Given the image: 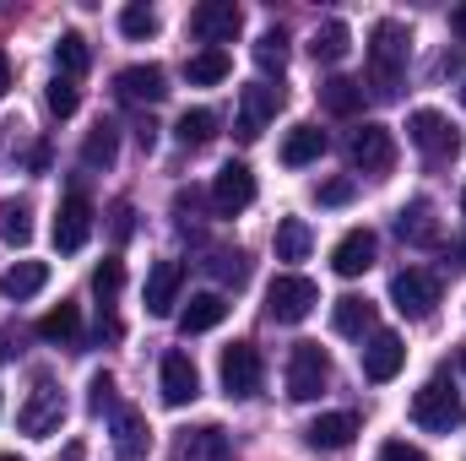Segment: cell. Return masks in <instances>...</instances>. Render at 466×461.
<instances>
[{"label":"cell","instance_id":"6da1fadb","mask_svg":"<svg viewBox=\"0 0 466 461\" xmlns=\"http://www.w3.org/2000/svg\"><path fill=\"white\" fill-rule=\"evenodd\" d=\"M401 82H407V27L374 22V33H369V93L401 98Z\"/></svg>","mask_w":466,"mask_h":461},{"label":"cell","instance_id":"7a4b0ae2","mask_svg":"<svg viewBox=\"0 0 466 461\" xmlns=\"http://www.w3.org/2000/svg\"><path fill=\"white\" fill-rule=\"evenodd\" d=\"M461 418H466V402L445 374H434V380L412 396V424L429 429V435H451V429H461Z\"/></svg>","mask_w":466,"mask_h":461},{"label":"cell","instance_id":"3957f363","mask_svg":"<svg viewBox=\"0 0 466 461\" xmlns=\"http://www.w3.org/2000/svg\"><path fill=\"white\" fill-rule=\"evenodd\" d=\"M315 304H320V288H315L309 277H299V271H282V277H271V288H266V315H271L277 326L309 321Z\"/></svg>","mask_w":466,"mask_h":461},{"label":"cell","instance_id":"277c9868","mask_svg":"<svg viewBox=\"0 0 466 461\" xmlns=\"http://www.w3.org/2000/svg\"><path fill=\"white\" fill-rule=\"evenodd\" d=\"M331 385V358L320 343H299L288 353V396L293 402H315Z\"/></svg>","mask_w":466,"mask_h":461},{"label":"cell","instance_id":"5b68a950","mask_svg":"<svg viewBox=\"0 0 466 461\" xmlns=\"http://www.w3.org/2000/svg\"><path fill=\"white\" fill-rule=\"evenodd\" d=\"M390 304H396L407 321H429V315H434V304H440V277H434V271H423V266L396 271V277H390Z\"/></svg>","mask_w":466,"mask_h":461},{"label":"cell","instance_id":"8992f818","mask_svg":"<svg viewBox=\"0 0 466 461\" xmlns=\"http://www.w3.org/2000/svg\"><path fill=\"white\" fill-rule=\"evenodd\" d=\"M60 424H66V396H60L55 380H38L33 396H27L22 413H16V429L33 435V440H49V435H60Z\"/></svg>","mask_w":466,"mask_h":461},{"label":"cell","instance_id":"52a82bcc","mask_svg":"<svg viewBox=\"0 0 466 461\" xmlns=\"http://www.w3.org/2000/svg\"><path fill=\"white\" fill-rule=\"evenodd\" d=\"M277 109H282V87H271V82H249V87L238 93V119H233L238 141H260V130L277 119Z\"/></svg>","mask_w":466,"mask_h":461},{"label":"cell","instance_id":"ba28073f","mask_svg":"<svg viewBox=\"0 0 466 461\" xmlns=\"http://www.w3.org/2000/svg\"><path fill=\"white\" fill-rule=\"evenodd\" d=\"M223 391H228L233 402H249L255 391H260V380H266V364H260V353L249 343H233L223 347Z\"/></svg>","mask_w":466,"mask_h":461},{"label":"cell","instance_id":"9c48e42d","mask_svg":"<svg viewBox=\"0 0 466 461\" xmlns=\"http://www.w3.org/2000/svg\"><path fill=\"white\" fill-rule=\"evenodd\" d=\"M244 27V11L233 5V0H201L196 11H190V33L207 44V49H223L233 44V33Z\"/></svg>","mask_w":466,"mask_h":461},{"label":"cell","instance_id":"30bf717a","mask_svg":"<svg viewBox=\"0 0 466 461\" xmlns=\"http://www.w3.org/2000/svg\"><path fill=\"white\" fill-rule=\"evenodd\" d=\"M348 163L358 174H385L390 163H396V141H390V130L385 125H358L348 136Z\"/></svg>","mask_w":466,"mask_h":461},{"label":"cell","instance_id":"8fae6325","mask_svg":"<svg viewBox=\"0 0 466 461\" xmlns=\"http://www.w3.org/2000/svg\"><path fill=\"white\" fill-rule=\"evenodd\" d=\"M407 136H412V147H418L423 158H456V152H461L456 125L440 115V109H418V115L407 119Z\"/></svg>","mask_w":466,"mask_h":461},{"label":"cell","instance_id":"7c38bea8","mask_svg":"<svg viewBox=\"0 0 466 461\" xmlns=\"http://www.w3.org/2000/svg\"><path fill=\"white\" fill-rule=\"evenodd\" d=\"M87 233H93V201H87L82 190H71V196L60 201V212H55V250H60V255H76V250L87 244Z\"/></svg>","mask_w":466,"mask_h":461},{"label":"cell","instance_id":"4fadbf2b","mask_svg":"<svg viewBox=\"0 0 466 461\" xmlns=\"http://www.w3.org/2000/svg\"><path fill=\"white\" fill-rule=\"evenodd\" d=\"M249 201H255V174H249L244 163H223L218 179H212V207H218V218H238Z\"/></svg>","mask_w":466,"mask_h":461},{"label":"cell","instance_id":"5bb4252c","mask_svg":"<svg viewBox=\"0 0 466 461\" xmlns=\"http://www.w3.org/2000/svg\"><path fill=\"white\" fill-rule=\"evenodd\" d=\"M157 391H163V402H168V407H185V402H196V396H201V374H196L190 353H163Z\"/></svg>","mask_w":466,"mask_h":461},{"label":"cell","instance_id":"9a60e30c","mask_svg":"<svg viewBox=\"0 0 466 461\" xmlns=\"http://www.w3.org/2000/svg\"><path fill=\"white\" fill-rule=\"evenodd\" d=\"M401 364H407V347H401L396 332H369V347H363V380L385 385V380L401 374Z\"/></svg>","mask_w":466,"mask_h":461},{"label":"cell","instance_id":"2e32d148","mask_svg":"<svg viewBox=\"0 0 466 461\" xmlns=\"http://www.w3.org/2000/svg\"><path fill=\"white\" fill-rule=\"evenodd\" d=\"M115 93L125 104H163L168 98V77H163V66H125L115 77Z\"/></svg>","mask_w":466,"mask_h":461},{"label":"cell","instance_id":"e0dca14e","mask_svg":"<svg viewBox=\"0 0 466 461\" xmlns=\"http://www.w3.org/2000/svg\"><path fill=\"white\" fill-rule=\"evenodd\" d=\"M179 288H185V261H157L147 271V315H174Z\"/></svg>","mask_w":466,"mask_h":461},{"label":"cell","instance_id":"ac0fdd59","mask_svg":"<svg viewBox=\"0 0 466 461\" xmlns=\"http://www.w3.org/2000/svg\"><path fill=\"white\" fill-rule=\"evenodd\" d=\"M174 456H179V461H233L228 429H218V424H201V429H185V435L174 440Z\"/></svg>","mask_w":466,"mask_h":461},{"label":"cell","instance_id":"d6986e66","mask_svg":"<svg viewBox=\"0 0 466 461\" xmlns=\"http://www.w3.org/2000/svg\"><path fill=\"white\" fill-rule=\"evenodd\" d=\"M374 255H380V239L369 229H352L337 239V250H331V266H337V277H363L369 266H374Z\"/></svg>","mask_w":466,"mask_h":461},{"label":"cell","instance_id":"ffe728a7","mask_svg":"<svg viewBox=\"0 0 466 461\" xmlns=\"http://www.w3.org/2000/svg\"><path fill=\"white\" fill-rule=\"evenodd\" d=\"M396 233H401L407 244H418V250H434V244H440V218H434V201H429V196L407 201V207L396 212Z\"/></svg>","mask_w":466,"mask_h":461},{"label":"cell","instance_id":"44dd1931","mask_svg":"<svg viewBox=\"0 0 466 461\" xmlns=\"http://www.w3.org/2000/svg\"><path fill=\"white\" fill-rule=\"evenodd\" d=\"M152 451V429L136 407H115V456L119 461H147Z\"/></svg>","mask_w":466,"mask_h":461},{"label":"cell","instance_id":"7402d4cb","mask_svg":"<svg viewBox=\"0 0 466 461\" xmlns=\"http://www.w3.org/2000/svg\"><path fill=\"white\" fill-rule=\"evenodd\" d=\"M223 315H228V299L223 293H190V304L179 310V332L185 337H201V332L223 326Z\"/></svg>","mask_w":466,"mask_h":461},{"label":"cell","instance_id":"603a6c76","mask_svg":"<svg viewBox=\"0 0 466 461\" xmlns=\"http://www.w3.org/2000/svg\"><path fill=\"white\" fill-rule=\"evenodd\" d=\"M304 440H309L315 451H348L352 440H358V418H352V413H326V418H315V424L304 429Z\"/></svg>","mask_w":466,"mask_h":461},{"label":"cell","instance_id":"cb8c5ba5","mask_svg":"<svg viewBox=\"0 0 466 461\" xmlns=\"http://www.w3.org/2000/svg\"><path fill=\"white\" fill-rule=\"evenodd\" d=\"M38 337H44V343H55V347H71L76 337H82V310L60 299L49 315H38Z\"/></svg>","mask_w":466,"mask_h":461},{"label":"cell","instance_id":"d4e9b609","mask_svg":"<svg viewBox=\"0 0 466 461\" xmlns=\"http://www.w3.org/2000/svg\"><path fill=\"white\" fill-rule=\"evenodd\" d=\"M320 109H331L337 119H352L363 109V82H352V77H326V82H320Z\"/></svg>","mask_w":466,"mask_h":461},{"label":"cell","instance_id":"484cf974","mask_svg":"<svg viewBox=\"0 0 466 461\" xmlns=\"http://www.w3.org/2000/svg\"><path fill=\"white\" fill-rule=\"evenodd\" d=\"M115 158H119V130L109 119H98V125L87 130V141H82V163L98 174V169H115Z\"/></svg>","mask_w":466,"mask_h":461},{"label":"cell","instance_id":"4316f807","mask_svg":"<svg viewBox=\"0 0 466 461\" xmlns=\"http://www.w3.org/2000/svg\"><path fill=\"white\" fill-rule=\"evenodd\" d=\"M320 152H326V130H315V125H293L288 141H282V163H288V169H304V163H315Z\"/></svg>","mask_w":466,"mask_h":461},{"label":"cell","instance_id":"83f0119b","mask_svg":"<svg viewBox=\"0 0 466 461\" xmlns=\"http://www.w3.org/2000/svg\"><path fill=\"white\" fill-rule=\"evenodd\" d=\"M331 326H337L342 337H369V332H374V304H369V299H358V293L337 299V310H331Z\"/></svg>","mask_w":466,"mask_h":461},{"label":"cell","instance_id":"f1b7e54d","mask_svg":"<svg viewBox=\"0 0 466 461\" xmlns=\"http://www.w3.org/2000/svg\"><path fill=\"white\" fill-rule=\"evenodd\" d=\"M44 282H49V266H44V261H16V266L0 277V293H5V299H33Z\"/></svg>","mask_w":466,"mask_h":461},{"label":"cell","instance_id":"f546056e","mask_svg":"<svg viewBox=\"0 0 466 461\" xmlns=\"http://www.w3.org/2000/svg\"><path fill=\"white\" fill-rule=\"evenodd\" d=\"M228 71H233L228 49H201V55H190V60H185V77H190V87H218Z\"/></svg>","mask_w":466,"mask_h":461},{"label":"cell","instance_id":"4dcf8cb0","mask_svg":"<svg viewBox=\"0 0 466 461\" xmlns=\"http://www.w3.org/2000/svg\"><path fill=\"white\" fill-rule=\"evenodd\" d=\"M348 49H352V33H348V22H337V16H331V22H320V27H315V38H309V55H315V60H326V66H337Z\"/></svg>","mask_w":466,"mask_h":461},{"label":"cell","instance_id":"1f68e13d","mask_svg":"<svg viewBox=\"0 0 466 461\" xmlns=\"http://www.w3.org/2000/svg\"><path fill=\"white\" fill-rule=\"evenodd\" d=\"M309 244H315V233H309L304 218H282L277 223V261H304Z\"/></svg>","mask_w":466,"mask_h":461},{"label":"cell","instance_id":"d6a6232c","mask_svg":"<svg viewBox=\"0 0 466 461\" xmlns=\"http://www.w3.org/2000/svg\"><path fill=\"white\" fill-rule=\"evenodd\" d=\"M174 136H179V147H207L218 136V115L212 109H185L179 125H174Z\"/></svg>","mask_w":466,"mask_h":461},{"label":"cell","instance_id":"836d02e7","mask_svg":"<svg viewBox=\"0 0 466 461\" xmlns=\"http://www.w3.org/2000/svg\"><path fill=\"white\" fill-rule=\"evenodd\" d=\"M55 60H60V71L76 82V77L93 66V49H87V38H82V33H60V44H55Z\"/></svg>","mask_w":466,"mask_h":461},{"label":"cell","instance_id":"e575fe53","mask_svg":"<svg viewBox=\"0 0 466 461\" xmlns=\"http://www.w3.org/2000/svg\"><path fill=\"white\" fill-rule=\"evenodd\" d=\"M44 104H49V115H55V119H71L76 109H82V87H76L71 77H55V82H49V93H44Z\"/></svg>","mask_w":466,"mask_h":461},{"label":"cell","instance_id":"d590c367","mask_svg":"<svg viewBox=\"0 0 466 461\" xmlns=\"http://www.w3.org/2000/svg\"><path fill=\"white\" fill-rule=\"evenodd\" d=\"M255 66L271 77H282V66H288V38H282V27H271V33H260V44H255Z\"/></svg>","mask_w":466,"mask_h":461},{"label":"cell","instance_id":"8d00e7d4","mask_svg":"<svg viewBox=\"0 0 466 461\" xmlns=\"http://www.w3.org/2000/svg\"><path fill=\"white\" fill-rule=\"evenodd\" d=\"M119 288H125V261H119V255H109V261L93 271V293H98V304H115Z\"/></svg>","mask_w":466,"mask_h":461},{"label":"cell","instance_id":"74e56055","mask_svg":"<svg viewBox=\"0 0 466 461\" xmlns=\"http://www.w3.org/2000/svg\"><path fill=\"white\" fill-rule=\"evenodd\" d=\"M0 233L22 250V244L33 239V212H27V207H16V201H5V207H0Z\"/></svg>","mask_w":466,"mask_h":461},{"label":"cell","instance_id":"f35d334b","mask_svg":"<svg viewBox=\"0 0 466 461\" xmlns=\"http://www.w3.org/2000/svg\"><path fill=\"white\" fill-rule=\"evenodd\" d=\"M119 33L125 38H152L157 33V11L152 5H125L119 11Z\"/></svg>","mask_w":466,"mask_h":461},{"label":"cell","instance_id":"ab89813d","mask_svg":"<svg viewBox=\"0 0 466 461\" xmlns=\"http://www.w3.org/2000/svg\"><path fill=\"white\" fill-rule=\"evenodd\" d=\"M207 266H212V271H218L223 282H233V288H238V282L249 277V261H244L238 250H212V255H207Z\"/></svg>","mask_w":466,"mask_h":461},{"label":"cell","instance_id":"60d3db41","mask_svg":"<svg viewBox=\"0 0 466 461\" xmlns=\"http://www.w3.org/2000/svg\"><path fill=\"white\" fill-rule=\"evenodd\" d=\"M87 391H93V396H87V402H93V413L115 407V374H93V385H87Z\"/></svg>","mask_w":466,"mask_h":461},{"label":"cell","instance_id":"b9f144b4","mask_svg":"<svg viewBox=\"0 0 466 461\" xmlns=\"http://www.w3.org/2000/svg\"><path fill=\"white\" fill-rule=\"evenodd\" d=\"M315 196H320L326 207H348V201H352V179H326Z\"/></svg>","mask_w":466,"mask_h":461},{"label":"cell","instance_id":"7bdbcfd3","mask_svg":"<svg viewBox=\"0 0 466 461\" xmlns=\"http://www.w3.org/2000/svg\"><path fill=\"white\" fill-rule=\"evenodd\" d=\"M380 461H429L418 446H407V440H385L380 446Z\"/></svg>","mask_w":466,"mask_h":461},{"label":"cell","instance_id":"ee69618b","mask_svg":"<svg viewBox=\"0 0 466 461\" xmlns=\"http://www.w3.org/2000/svg\"><path fill=\"white\" fill-rule=\"evenodd\" d=\"M130 233H136V207H130V201H119V207H115V239L125 244Z\"/></svg>","mask_w":466,"mask_h":461},{"label":"cell","instance_id":"f6af8a7d","mask_svg":"<svg viewBox=\"0 0 466 461\" xmlns=\"http://www.w3.org/2000/svg\"><path fill=\"white\" fill-rule=\"evenodd\" d=\"M11 93V60H5V49H0V98Z\"/></svg>","mask_w":466,"mask_h":461},{"label":"cell","instance_id":"bcb514c9","mask_svg":"<svg viewBox=\"0 0 466 461\" xmlns=\"http://www.w3.org/2000/svg\"><path fill=\"white\" fill-rule=\"evenodd\" d=\"M451 27H456V38L466 44V5H456V11H451Z\"/></svg>","mask_w":466,"mask_h":461},{"label":"cell","instance_id":"7dc6e473","mask_svg":"<svg viewBox=\"0 0 466 461\" xmlns=\"http://www.w3.org/2000/svg\"><path fill=\"white\" fill-rule=\"evenodd\" d=\"M456 250H461V255H466V239H461V244H456ZM461 266H466V261H461Z\"/></svg>","mask_w":466,"mask_h":461},{"label":"cell","instance_id":"c3c4849f","mask_svg":"<svg viewBox=\"0 0 466 461\" xmlns=\"http://www.w3.org/2000/svg\"><path fill=\"white\" fill-rule=\"evenodd\" d=\"M461 212H466V190H461Z\"/></svg>","mask_w":466,"mask_h":461},{"label":"cell","instance_id":"681fc988","mask_svg":"<svg viewBox=\"0 0 466 461\" xmlns=\"http://www.w3.org/2000/svg\"><path fill=\"white\" fill-rule=\"evenodd\" d=\"M0 461H22V456H0Z\"/></svg>","mask_w":466,"mask_h":461},{"label":"cell","instance_id":"f907efd6","mask_svg":"<svg viewBox=\"0 0 466 461\" xmlns=\"http://www.w3.org/2000/svg\"><path fill=\"white\" fill-rule=\"evenodd\" d=\"M461 104H466V87H461Z\"/></svg>","mask_w":466,"mask_h":461}]
</instances>
